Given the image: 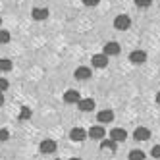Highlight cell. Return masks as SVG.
I'll use <instances>...</instances> for the list:
<instances>
[{"label": "cell", "instance_id": "1", "mask_svg": "<svg viewBox=\"0 0 160 160\" xmlns=\"http://www.w3.org/2000/svg\"><path fill=\"white\" fill-rule=\"evenodd\" d=\"M114 27H116L118 31H128V29L131 27V19H129V16H125V14L116 16V19H114Z\"/></svg>", "mask_w": 160, "mask_h": 160}, {"label": "cell", "instance_id": "2", "mask_svg": "<svg viewBox=\"0 0 160 160\" xmlns=\"http://www.w3.org/2000/svg\"><path fill=\"white\" fill-rule=\"evenodd\" d=\"M102 52H104L108 58L110 56H118L120 52H122V47H120V42H116V41H110V42H106L104 44V48H102Z\"/></svg>", "mask_w": 160, "mask_h": 160}, {"label": "cell", "instance_id": "3", "mask_svg": "<svg viewBox=\"0 0 160 160\" xmlns=\"http://www.w3.org/2000/svg\"><path fill=\"white\" fill-rule=\"evenodd\" d=\"M91 75H93V72H91V68H87V66H79L73 72V77L77 81H87V79H91Z\"/></svg>", "mask_w": 160, "mask_h": 160}, {"label": "cell", "instance_id": "4", "mask_svg": "<svg viewBox=\"0 0 160 160\" xmlns=\"http://www.w3.org/2000/svg\"><path fill=\"white\" fill-rule=\"evenodd\" d=\"M31 18L35 19V21H44L48 18V8H44V6H35L31 10Z\"/></svg>", "mask_w": 160, "mask_h": 160}, {"label": "cell", "instance_id": "5", "mask_svg": "<svg viewBox=\"0 0 160 160\" xmlns=\"http://www.w3.org/2000/svg\"><path fill=\"white\" fill-rule=\"evenodd\" d=\"M104 135H106V131H104L102 125H93V128L89 129V133H87V137H91L93 141H102Z\"/></svg>", "mask_w": 160, "mask_h": 160}, {"label": "cell", "instance_id": "6", "mask_svg": "<svg viewBox=\"0 0 160 160\" xmlns=\"http://www.w3.org/2000/svg\"><path fill=\"white\" fill-rule=\"evenodd\" d=\"M56 141H52V139H44V141H41V145H39V151L42 152V154H52V152H56Z\"/></svg>", "mask_w": 160, "mask_h": 160}, {"label": "cell", "instance_id": "7", "mask_svg": "<svg viewBox=\"0 0 160 160\" xmlns=\"http://www.w3.org/2000/svg\"><path fill=\"white\" fill-rule=\"evenodd\" d=\"M133 139H135L137 143L148 141V139H151V129H148V128H137V129L133 131Z\"/></svg>", "mask_w": 160, "mask_h": 160}, {"label": "cell", "instance_id": "8", "mask_svg": "<svg viewBox=\"0 0 160 160\" xmlns=\"http://www.w3.org/2000/svg\"><path fill=\"white\" fill-rule=\"evenodd\" d=\"M110 139H112L114 143H123L125 139H128V131L122 129V128H112V131H110Z\"/></svg>", "mask_w": 160, "mask_h": 160}, {"label": "cell", "instance_id": "9", "mask_svg": "<svg viewBox=\"0 0 160 160\" xmlns=\"http://www.w3.org/2000/svg\"><path fill=\"white\" fill-rule=\"evenodd\" d=\"M79 100H81V95H79L75 89H68L64 93V102L66 104H77Z\"/></svg>", "mask_w": 160, "mask_h": 160}, {"label": "cell", "instance_id": "10", "mask_svg": "<svg viewBox=\"0 0 160 160\" xmlns=\"http://www.w3.org/2000/svg\"><path fill=\"white\" fill-rule=\"evenodd\" d=\"M129 62L135 64V66L145 64V62H147V52H145V50H133V52L129 54Z\"/></svg>", "mask_w": 160, "mask_h": 160}, {"label": "cell", "instance_id": "11", "mask_svg": "<svg viewBox=\"0 0 160 160\" xmlns=\"http://www.w3.org/2000/svg\"><path fill=\"white\" fill-rule=\"evenodd\" d=\"M91 64H93L95 68H98V70H102V68H106V66H108V56H106L104 52L95 54L93 58H91Z\"/></svg>", "mask_w": 160, "mask_h": 160}, {"label": "cell", "instance_id": "12", "mask_svg": "<svg viewBox=\"0 0 160 160\" xmlns=\"http://www.w3.org/2000/svg\"><path fill=\"white\" fill-rule=\"evenodd\" d=\"M70 139L75 141V143H83V141L87 139V131H85L83 128H73V129L70 131Z\"/></svg>", "mask_w": 160, "mask_h": 160}, {"label": "cell", "instance_id": "13", "mask_svg": "<svg viewBox=\"0 0 160 160\" xmlns=\"http://www.w3.org/2000/svg\"><path fill=\"white\" fill-rule=\"evenodd\" d=\"M95 106H97V104H95L93 98H81V100L77 102V108L81 110V112H93Z\"/></svg>", "mask_w": 160, "mask_h": 160}, {"label": "cell", "instance_id": "14", "mask_svg": "<svg viewBox=\"0 0 160 160\" xmlns=\"http://www.w3.org/2000/svg\"><path fill=\"white\" fill-rule=\"evenodd\" d=\"M97 120H98L100 125H102V123H110V122L114 120V112H112V110H100V112L97 114Z\"/></svg>", "mask_w": 160, "mask_h": 160}, {"label": "cell", "instance_id": "15", "mask_svg": "<svg viewBox=\"0 0 160 160\" xmlns=\"http://www.w3.org/2000/svg\"><path fill=\"white\" fill-rule=\"evenodd\" d=\"M116 145H118V143H114L112 139L100 141V148H102V151H112V152H116Z\"/></svg>", "mask_w": 160, "mask_h": 160}, {"label": "cell", "instance_id": "16", "mask_svg": "<svg viewBox=\"0 0 160 160\" xmlns=\"http://www.w3.org/2000/svg\"><path fill=\"white\" fill-rule=\"evenodd\" d=\"M129 160H145L147 158V154L141 151V148H133V151L129 152V156H128Z\"/></svg>", "mask_w": 160, "mask_h": 160}, {"label": "cell", "instance_id": "17", "mask_svg": "<svg viewBox=\"0 0 160 160\" xmlns=\"http://www.w3.org/2000/svg\"><path fill=\"white\" fill-rule=\"evenodd\" d=\"M14 68L12 60H8V58H0V72H10Z\"/></svg>", "mask_w": 160, "mask_h": 160}, {"label": "cell", "instance_id": "18", "mask_svg": "<svg viewBox=\"0 0 160 160\" xmlns=\"http://www.w3.org/2000/svg\"><path fill=\"white\" fill-rule=\"evenodd\" d=\"M10 31H6V29H0V44H6V42H10Z\"/></svg>", "mask_w": 160, "mask_h": 160}, {"label": "cell", "instance_id": "19", "mask_svg": "<svg viewBox=\"0 0 160 160\" xmlns=\"http://www.w3.org/2000/svg\"><path fill=\"white\" fill-rule=\"evenodd\" d=\"M29 118H31V110L27 106H23L19 110V120H29Z\"/></svg>", "mask_w": 160, "mask_h": 160}, {"label": "cell", "instance_id": "20", "mask_svg": "<svg viewBox=\"0 0 160 160\" xmlns=\"http://www.w3.org/2000/svg\"><path fill=\"white\" fill-rule=\"evenodd\" d=\"M8 139H10V131L4 129V128H0V143H4V141H8Z\"/></svg>", "mask_w": 160, "mask_h": 160}, {"label": "cell", "instance_id": "21", "mask_svg": "<svg viewBox=\"0 0 160 160\" xmlns=\"http://www.w3.org/2000/svg\"><path fill=\"white\" fill-rule=\"evenodd\" d=\"M152 4V0H135V6H139V8H148Z\"/></svg>", "mask_w": 160, "mask_h": 160}, {"label": "cell", "instance_id": "22", "mask_svg": "<svg viewBox=\"0 0 160 160\" xmlns=\"http://www.w3.org/2000/svg\"><path fill=\"white\" fill-rule=\"evenodd\" d=\"M151 156H152V158H158V160H160V145H154V147L151 148Z\"/></svg>", "mask_w": 160, "mask_h": 160}, {"label": "cell", "instance_id": "23", "mask_svg": "<svg viewBox=\"0 0 160 160\" xmlns=\"http://www.w3.org/2000/svg\"><path fill=\"white\" fill-rule=\"evenodd\" d=\"M10 87V83L6 81V79H2V77H0V93H4V91Z\"/></svg>", "mask_w": 160, "mask_h": 160}, {"label": "cell", "instance_id": "24", "mask_svg": "<svg viewBox=\"0 0 160 160\" xmlns=\"http://www.w3.org/2000/svg\"><path fill=\"white\" fill-rule=\"evenodd\" d=\"M100 2V0H83V4L85 6H89V8H93V6H97Z\"/></svg>", "mask_w": 160, "mask_h": 160}, {"label": "cell", "instance_id": "25", "mask_svg": "<svg viewBox=\"0 0 160 160\" xmlns=\"http://www.w3.org/2000/svg\"><path fill=\"white\" fill-rule=\"evenodd\" d=\"M4 104V93H0V106Z\"/></svg>", "mask_w": 160, "mask_h": 160}, {"label": "cell", "instance_id": "26", "mask_svg": "<svg viewBox=\"0 0 160 160\" xmlns=\"http://www.w3.org/2000/svg\"><path fill=\"white\" fill-rule=\"evenodd\" d=\"M156 104L160 106V93H156Z\"/></svg>", "mask_w": 160, "mask_h": 160}, {"label": "cell", "instance_id": "27", "mask_svg": "<svg viewBox=\"0 0 160 160\" xmlns=\"http://www.w3.org/2000/svg\"><path fill=\"white\" fill-rule=\"evenodd\" d=\"M70 160H81V158H70Z\"/></svg>", "mask_w": 160, "mask_h": 160}, {"label": "cell", "instance_id": "28", "mask_svg": "<svg viewBox=\"0 0 160 160\" xmlns=\"http://www.w3.org/2000/svg\"><path fill=\"white\" fill-rule=\"evenodd\" d=\"M0 23H2V19H0Z\"/></svg>", "mask_w": 160, "mask_h": 160}, {"label": "cell", "instance_id": "29", "mask_svg": "<svg viewBox=\"0 0 160 160\" xmlns=\"http://www.w3.org/2000/svg\"><path fill=\"white\" fill-rule=\"evenodd\" d=\"M56 160H60V158H56Z\"/></svg>", "mask_w": 160, "mask_h": 160}]
</instances>
